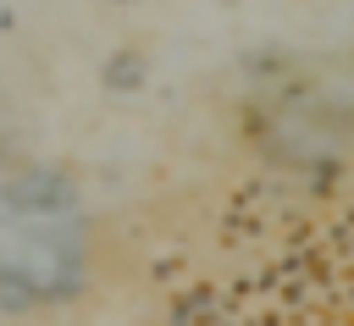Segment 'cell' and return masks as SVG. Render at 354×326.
Here are the masks:
<instances>
[{"label":"cell","instance_id":"cell-1","mask_svg":"<svg viewBox=\"0 0 354 326\" xmlns=\"http://www.w3.org/2000/svg\"><path fill=\"white\" fill-rule=\"evenodd\" d=\"M0 326H354V0H0Z\"/></svg>","mask_w":354,"mask_h":326}]
</instances>
